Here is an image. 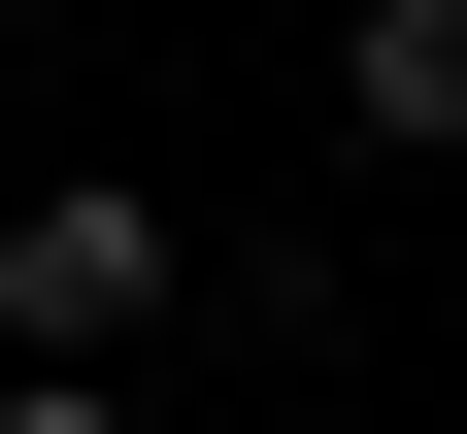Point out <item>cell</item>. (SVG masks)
I'll list each match as a JSON object with an SVG mask.
<instances>
[{
  "label": "cell",
  "mask_w": 467,
  "mask_h": 434,
  "mask_svg": "<svg viewBox=\"0 0 467 434\" xmlns=\"http://www.w3.org/2000/svg\"><path fill=\"white\" fill-rule=\"evenodd\" d=\"M334 134L368 167H467V0H334Z\"/></svg>",
  "instance_id": "7a4b0ae2"
},
{
  "label": "cell",
  "mask_w": 467,
  "mask_h": 434,
  "mask_svg": "<svg viewBox=\"0 0 467 434\" xmlns=\"http://www.w3.org/2000/svg\"><path fill=\"white\" fill-rule=\"evenodd\" d=\"M0 434H134V367H0Z\"/></svg>",
  "instance_id": "3957f363"
},
{
  "label": "cell",
  "mask_w": 467,
  "mask_h": 434,
  "mask_svg": "<svg viewBox=\"0 0 467 434\" xmlns=\"http://www.w3.org/2000/svg\"><path fill=\"white\" fill-rule=\"evenodd\" d=\"M267 434H334V401H267Z\"/></svg>",
  "instance_id": "277c9868"
},
{
  "label": "cell",
  "mask_w": 467,
  "mask_h": 434,
  "mask_svg": "<svg viewBox=\"0 0 467 434\" xmlns=\"http://www.w3.org/2000/svg\"><path fill=\"white\" fill-rule=\"evenodd\" d=\"M134 334H201V201L34 167V201H0V367H134Z\"/></svg>",
  "instance_id": "6da1fadb"
}]
</instances>
